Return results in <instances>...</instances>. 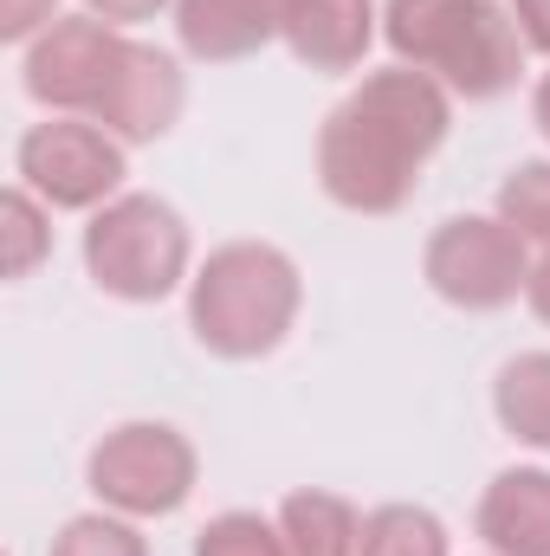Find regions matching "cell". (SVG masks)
<instances>
[{
	"mask_svg": "<svg viewBox=\"0 0 550 556\" xmlns=\"http://www.w3.org/2000/svg\"><path fill=\"white\" fill-rule=\"evenodd\" d=\"M532 117H538V130H545V142H550V72L538 78V91H532Z\"/></svg>",
	"mask_w": 550,
	"mask_h": 556,
	"instance_id": "24",
	"label": "cell"
},
{
	"mask_svg": "<svg viewBox=\"0 0 550 556\" xmlns=\"http://www.w3.org/2000/svg\"><path fill=\"white\" fill-rule=\"evenodd\" d=\"M13 168H20V188H33L46 207L85 214V207L117 201V188H124V142L104 124H91V117H52V124H33L20 137Z\"/></svg>",
	"mask_w": 550,
	"mask_h": 556,
	"instance_id": "8",
	"label": "cell"
},
{
	"mask_svg": "<svg viewBox=\"0 0 550 556\" xmlns=\"http://www.w3.org/2000/svg\"><path fill=\"white\" fill-rule=\"evenodd\" d=\"M188 220L162 194H117L85 227V273L124 304H162L188 278Z\"/></svg>",
	"mask_w": 550,
	"mask_h": 556,
	"instance_id": "4",
	"label": "cell"
},
{
	"mask_svg": "<svg viewBox=\"0 0 550 556\" xmlns=\"http://www.w3.org/2000/svg\"><path fill=\"white\" fill-rule=\"evenodd\" d=\"M492 556H550V472L545 466H505L473 511Z\"/></svg>",
	"mask_w": 550,
	"mask_h": 556,
	"instance_id": "12",
	"label": "cell"
},
{
	"mask_svg": "<svg viewBox=\"0 0 550 556\" xmlns=\"http://www.w3.org/2000/svg\"><path fill=\"white\" fill-rule=\"evenodd\" d=\"M492 415L518 446L550 453V350H525L492 382Z\"/></svg>",
	"mask_w": 550,
	"mask_h": 556,
	"instance_id": "13",
	"label": "cell"
},
{
	"mask_svg": "<svg viewBox=\"0 0 550 556\" xmlns=\"http://www.w3.org/2000/svg\"><path fill=\"white\" fill-rule=\"evenodd\" d=\"M453 130V91L414 65L370 72L317 130V188L343 214H396Z\"/></svg>",
	"mask_w": 550,
	"mask_h": 556,
	"instance_id": "1",
	"label": "cell"
},
{
	"mask_svg": "<svg viewBox=\"0 0 550 556\" xmlns=\"http://www.w3.org/2000/svg\"><path fill=\"white\" fill-rule=\"evenodd\" d=\"M512 20H518L525 46H538V52H550V0H512Z\"/></svg>",
	"mask_w": 550,
	"mask_h": 556,
	"instance_id": "22",
	"label": "cell"
},
{
	"mask_svg": "<svg viewBox=\"0 0 550 556\" xmlns=\"http://www.w3.org/2000/svg\"><path fill=\"white\" fill-rule=\"evenodd\" d=\"M357 556H447V525L427 505H376L363 518Z\"/></svg>",
	"mask_w": 550,
	"mask_h": 556,
	"instance_id": "15",
	"label": "cell"
},
{
	"mask_svg": "<svg viewBox=\"0 0 550 556\" xmlns=\"http://www.w3.org/2000/svg\"><path fill=\"white\" fill-rule=\"evenodd\" d=\"M195 472H201V459H195L188 433H175L168 420H124L85 459V479H91L98 505H111L117 518L182 511L188 492H195Z\"/></svg>",
	"mask_w": 550,
	"mask_h": 556,
	"instance_id": "5",
	"label": "cell"
},
{
	"mask_svg": "<svg viewBox=\"0 0 550 556\" xmlns=\"http://www.w3.org/2000/svg\"><path fill=\"white\" fill-rule=\"evenodd\" d=\"M383 39L396 65L427 72L453 98H505L525 72V33L499 0H389Z\"/></svg>",
	"mask_w": 550,
	"mask_h": 556,
	"instance_id": "2",
	"label": "cell"
},
{
	"mask_svg": "<svg viewBox=\"0 0 550 556\" xmlns=\"http://www.w3.org/2000/svg\"><path fill=\"white\" fill-rule=\"evenodd\" d=\"M182 104H188L182 65H175L168 52H155V46L130 39V59H124V72H117V85H111L98 124H104L117 142H155V137L175 130Z\"/></svg>",
	"mask_w": 550,
	"mask_h": 556,
	"instance_id": "9",
	"label": "cell"
},
{
	"mask_svg": "<svg viewBox=\"0 0 550 556\" xmlns=\"http://www.w3.org/2000/svg\"><path fill=\"white\" fill-rule=\"evenodd\" d=\"M195 556H291V551H285V531L266 525L260 511H221V518L201 525Z\"/></svg>",
	"mask_w": 550,
	"mask_h": 556,
	"instance_id": "18",
	"label": "cell"
},
{
	"mask_svg": "<svg viewBox=\"0 0 550 556\" xmlns=\"http://www.w3.org/2000/svg\"><path fill=\"white\" fill-rule=\"evenodd\" d=\"M298 304H304V278L291 253L266 240H227L188 278V330L221 363L273 356L298 324Z\"/></svg>",
	"mask_w": 550,
	"mask_h": 556,
	"instance_id": "3",
	"label": "cell"
},
{
	"mask_svg": "<svg viewBox=\"0 0 550 556\" xmlns=\"http://www.w3.org/2000/svg\"><path fill=\"white\" fill-rule=\"evenodd\" d=\"M130 59V33L98 20V13H72L52 20L33 46H26V98L59 111V117H91L104 111L117 72Z\"/></svg>",
	"mask_w": 550,
	"mask_h": 556,
	"instance_id": "7",
	"label": "cell"
},
{
	"mask_svg": "<svg viewBox=\"0 0 550 556\" xmlns=\"http://www.w3.org/2000/svg\"><path fill=\"white\" fill-rule=\"evenodd\" d=\"M499 220L550 253V162H518L499 181Z\"/></svg>",
	"mask_w": 550,
	"mask_h": 556,
	"instance_id": "17",
	"label": "cell"
},
{
	"mask_svg": "<svg viewBox=\"0 0 550 556\" xmlns=\"http://www.w3.org/2000/svg\"><path fill=\"white\" fill-rule=\"evenodd\" d=\"M421 273L460 311H505L532 285V240L499 214H453L427 233Z\"/></svg>",
	"mask_w": 550,
	"mask_h": 556,
	"instance_id": "6",
	"label": "cell"
},
{
	"mask_svg": "<svg viewBox=\"0 0 550 556\" xmlns=\"http://www.w3.org/2000/svg\"><path fill=\"white\" fill-rule=\"evenodd\" d=\"M285 26V0H175L182 52L201 65H234L266 52Z\"/></svg>",
	"mask_w": 550,
	"mask_h": 556,
	"instance_id": "11",
	"label": "cell"
},
{
	"mask_svg": "<svg viewBox=\"0 0 550 556\" xmlns=\"http://www.w3.org/2000/svg\"><path fill=\"white\" fill-rule=\"evenodd\" d=\"M376 20L383 13L370 0H285L278 39L311 72H357L363 52L376 46Z\"/></svg>",
	"mask_w": 550,
	"mask_h": 556,
	"instance_id": "10",
	"label": "cell"
},
{
	"mask_svg": "<svg viewBox=\"0 0 550 556\" xmlns=\"http://www.w3.org/2000/svg\"><path fill=\"white\" fill-rule=\"evenodd\" d=\"M0 233H7V278H33L39 260L52 253V207L13 181L0 194Z\"/></svg>",
	"mask_w": 550,
	"mask_h": 556,
	"instance_id": "16",
	"label": "cell"
},
{
	"mask_svg": "<svg viewBox=\"0 0 550 556\" xmlns=\"http://www.w3.org/2000/svg\"><path fill=\"white\" fill-rule=\"evenodd\" d=\"M525 304L538 311V324H550V253L532 266V285H525Z\"/></svg>",
	"mask_w": 550,
	"mask_h": 556,
	"instance_id": "23",
	"label": "cell"
},
{
	"mask_svg": "<svg viewBox=\"0 0 550 556\" xmlns=\"http://www.w3.org/2000/svg\"><path fill=\"white\" fill-rule=\"evenodd\" d=\"M52 20H59V0H0V39H13V46L20 39L33 46Z\"/></svg>",
	"mask_w": 550,
	"mask_h": 556,
	"instance_id": "20",
	"label": "cell"
},
{
	"mask_svg": "<svg viewBox=\"0 0 550 556\" xmlns=\"http://www.w3.org/2000/svg\"><path fill=\"white\" fill-rule=\"evenodd\" d=\"M168 0H85V13L111 20V26H137V20H155Z\"/></svg>",
	"mask_w": 550,
	"mask_h": 556,
	"instance_id": "21",
	"label": "cell"
},
{
	"mask_svg": "<svg viewBox=\"0 0 550 556\" xmlns=\"http://www.w3.org/2000/svg\"><path fill=\"white\" fill-rule=\"evenodd\" d=\"M278 531H285V551L291 556H357L363 518L337 492H291L278 505Z\"/></svg>",
	"mask_w": 550,
	"mask_h": 556,
	"instance_id": "14",
	"label": "cell"
},
{
	"mask_svg": "<svg viewBox=\"0 0 550 556\" xmlns=\"http://www.w3.org/2000/svg\"><path fill=\"white\" fill-rule=\"evenodd\" d=\"M52 556H149V544H142V531L130 518L85 511V518H72V525L52 538Z\"/></svg>",
	"mask_w": 550,
	"mask_h": 556,
	"instance_id": "19",
	"label": "cell"
}]
</instances>
